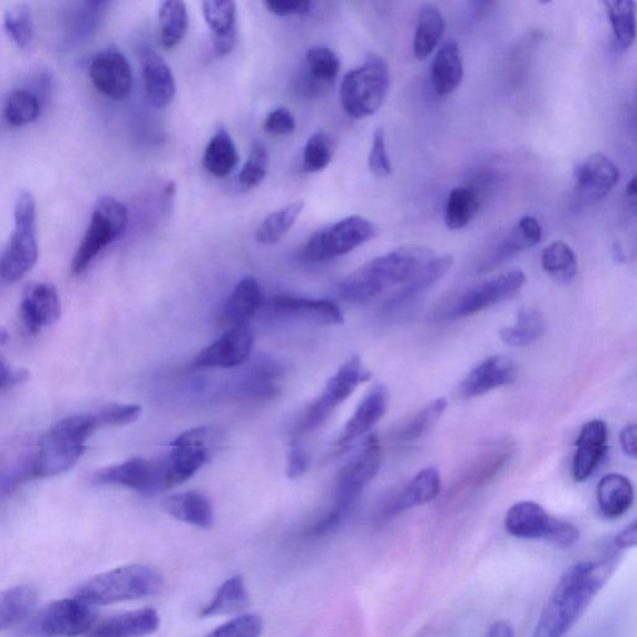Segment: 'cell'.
<instances>
[{"mask_svg":"<svg viewBox=\"0 0 637 637\" xmlns=\"http://www.w3.org/2000/svg\"><path fill=\"white\" fill-rule=\"evenodd\" d=\"M619 553L607 555L599 562L572 566L549 597L532 637H565L609 581L619 563Z\"/></svg>","mask_w":637,"mask_h":637,"instance_id":"1","label":"cell"},{"mask_svg":"<svg viewBox=\"0 0 637 637\" xmlns=\"http://www.w3.org/2000/svg\"><path fill=\"white\" fill-rule=\"evenodd\" d=\"M435 253L423 247H401L364 264L340 283V297L349 302L362 304L374 299L390 287L413 280Z\"/></svg>","mask_w":637,"mask_h":637,"instance_id":"2","label":"cell"},{"mask_svg":"<svg viewBox=\"0 0 637 637\" xmlns=\"http://www.w3.org/2000/svg\"><path fill=\"white\" fill-rule=\"evenodd\" d=\"M99 428L95 413L62 420L39 443L34 474L38 477H53L67 473L81 459L87 440Z\"/></svg>","mask_w":637,"mask_h":637,"instance_id":"3","label":"cell"},{"mask_svg":"<svg viewBox=\"0 0 637 637\" xmlns=\"http://www.w3.org/2000/svg\"><path fill=\"white\" fill-rule=\"evenodd\" d=\"M163 580L152 567L126 565L96 575L76 592V599L91 606L132 602L159 594Z\"/></svg>","mask_w":637,"mask_h":637,"instance_id":"4","label":"cell"},{"mask_svg":"<svg viewBox=\"0 0 637 637\" xmlns=\"http://www.w3.org/2000/svg\"><path fill=\"white\" fill-rule=\"evenodd\" d=\"M371 379L360 357H351L332 375L320 395L304 411L291 429L293 439L316 433L325 426L336 411L354 394L357 389Z\"/></svg>","mask_w":637,"mask_h":637,"instance_id":"5","label":"cell"},{"mask_svg":"<svg viewBox=\"0 0 637 637\" xmlns=\"http://www.w3.org/2000/svg\"><path fill=\"white\" fill-rule=\"evenodd\" d=\"M390 89V68L384 57L371 54L364 64L352 68L340 86L342 109L352 119H365L384 105Z\"/></svg>","mask_w":637,"mask_h":637,"instance_id":"6","label":"cell"},{"mask_svg":"<svg viewBox=\"0 0 637 637\" xmlns=\"http://www.w3.org/2000/svg\"><path fill=\"white\" fill-rule=\"evenodd\" d=\"M382 450L375 437L360 453L339 470L336 481L335 503L326 514L327 521L340 528L354 512L359 498L370 482L379 475Z\"/></svg>","mask_w":637,"mask_h":637,"instance_id":"7","label":"cell"},{"mask_svg":"<svg viewBox=\"0 0 637 637\" xmlns=\"http://www.w3.org/2000/svg\"><path fill=\"white\" fill-rule=\"evenodd\" d=\"M39 257L36 203L33 194H19L14 210V231L2 256L0 278L7 283L21 280L31 272Z\"/></svg>","mask_w":637,"mask_h":637,"instance_id":"8","label":"cell"},{"mask_svg":"<svg viewBox=\"0 0 637 637\" xmlns=\"http://www.w3.org/2000/svg\"><path fill=\"white\" fill-rule=\"evenodd\" d=\"M219 433L212 427L191 428L172 440L170 454L160 459L163 492L189 481L211 459Z\"/></svg>","mask_w":637,"mask_h":637,"instance_id":"9","label":"cell"},{"mask_svg":"<svg viewBox=\"0 0 637 637\" xmlns=\"http://www.w3.org/2000/svg\"><path fill=\"white\" fill-rule=\"evenodd\" d=\"M127 221H129V213L123 202L114 198H103L97 201L91 223L73 259L74 276H82L94 261L120 237Z\"/></svg>","mask_w":637,"mask_h":637,"instance_id":"10","label":"cell"},{"mask_svg":"<svg viewBox=\"0 0 637 637\" xmlns=\"http://www.w3.org/2000/svg\"><path fill=\"white\" fill-rule=\"evenodd\" d=\"M375 235V225L361 215H350L311 234L299 253L302 262L320 263L357 250Z\"/></svg>","mask_w":637,"mask_h":637,"instance_id":"11","label":"cell"},{"mask_svg":"<svg viewBox=\"0 0 637 637\" xmlns=\"http://www.w3.org/2000/svg\"><path fill=\"white\" fill-rule=\"evenodd\" d=\"M506 531L521 539H544L560 548H572L580 542V529L549 514L534 502H519L511 507L505 519Z\"/></svg>","mask_w":637,"mask_h":637,"instance_id":"12","label":"cell"},{"mask_svg":"<svg viewBox=\"0 0 637 637\" xmlns=\"http://www.w3.org/2000/svg\"><path fill=\"white\" fill-rule=\"evenodd\" d=\"M95 624L94 606L74 597L46 606L36 617L33 630L45 637H77L91 633Z\"/></svg>","mask_w":637,"mask_h":637,"instance_id":"13","label":"cell"},{"mask_svg":"<svg viewBox=\"0 0 637 637\" xmlns=\"http://www.w3.org/2000/svg\"><path fill=\"white\" fill-rule=\"evenodd\" d=\"M525 274L511 270L468 289L447 312L449 319H463L476 316L497 304L517 296L523 288Z\"/></svg>","mask_w":637,"mask_h":637,"instance_id":"14","label":"cell"},{"mask_svg":"<svg viewBox=\"0 0 637 637\" xmlns=\"http://www.w3.org/2000/svg\"><path fill=\"white\" fill-rule=\"evenodd\" d=\"M263 307L268 317L279 321L325 327L344 322V314L330 300L276 296L264 301Z\"/></svg>","mask_w":637,"mask_h":637,"instance_id":"15","label":"cell"},{"mask_svg":"<svg viewBox=\"0 0 637 637\" xmlns=\"http://www.w3.org/2000/svg\"><path fill=\"white\" fill-rule=\"evenodd\" d=\"M94 482L129 488L146 496L163 492L159 459L132 458L120 465L106 467L97 470L94 475Z\"/></svg>","mask_w":637,"mask_h":637,"instance_id":"16","label":"cell"},{"mask_svg":"<svg viewBox=\"0 0 637 637\" xmlns=\"http://www.w3.org/2000/svg\"><path fill=\"white\" fill-rule=\"evenodd\" d=\"M254 338L248 327L227 329L193 359L195 369H235L247 364Z\"/></svg>","mask_w":637,"mask_h":637,"instance_id":"17","label":"cell"},{"mask_svg":"<svg viewBox=\"0 0 637 637\" xmlns=\"http://www.w3.org/2000/svg\"><path fill=\"white\" fill-rule=\"evenodd\" d=\"M284 372L278 360L259 357L235 380L233 395L251 403H266L279 394Z\"/></svg>","mask_w":637,"mask_h":637,"instance_id":"18","label":"cell"},{"mask_svg":"<svg viewBox=\"0 0 637 637\" xmlns=\"http://www.w3.org/2000/svg\"><path fill=\"white\" fill-rule=\"evenodd\" d=\"M91 77L96 91L113 100H123L131 94L132 67L120 52L97 54L91 65Z\"/></svg>","mask_w":637,"mask_h":637,"instance_id":"19","label":"cell"},{"mask_svg":"<svg viewBox=\"0 0 637 637\" xmlns=\"http://www.w3.org/2000/svg\"><path fill=\"white\" fill-rule=\"evenodd\" d=\"M21 317L32 335L55 325L62 317V302L51 283H34L26 287L21 302Z\"/></svg>","mask_w":637,"mask_h":637,"instance_id":"20","label":"cell"},{"mask_svg":"<svg viewBox=\"0 0 637 637\" xmlns=\"http://www.w3.org/2000/svg\"><path fill=\"white\" fill-rule=\"evenodd\" d=\"M517 378L512 359L493 355L479 362L459 386V396L466 400L488 394L496 389L511 385Z\"/></svg>","mask_w":637,"mask_h":637,"instance_id":"21","label":"cell"},{"mask_svg":"<svg viewBox=\"0 0 637 637\" xmlns=\"http://www.w3.org/2000/svg\"><path fill=\"white\" fill-rule=\"evenodd\" d=\"M572 474L577 484L590 479L607 453V426L603 420L586 423L575 444Z\"/></svg>","mask_w":637,"mask_h":637,"instance_id":"22","label":"cell"},{"mask_svg":"<svg viewBox=\"0 0 637 637\" xmlns=\"http://www.w3.org/2000/svg\"><path fill=\"white\" fill-rule=\"evenodd\" d=\"M619 179V169L603 153L591 155L575 170L576 191L585 199H604Z\"/></svg>","mask_w":637,"mask_h":637,"instance_id":"23","label":"cell"},{"mask_svg":"<svg viewBox=\"0 0 637 637\" xmlns=\"http://www.w3.org/2000/svg\"><path fill=\"white\" fill-rule=\"evenodd\" d=\"M389 407V392L384 385H376L369 391L350 417L336 440V446L347 447L370 433L379 421L385 416Z\"/></svg>","mask_w":637,"mask_h":637,"instance_id":"24","label":"cell"},{"mask_svg":"<svg viewBox=\"0 0 637 637\" xmlns=\"http://www.w3.org/2000/svg\"><path fill=\"white\" fill-rule=\"evenodd\" d=\"M453 264L454 257L449 256V254L435 257L418 276L406 283L403 289L399 290L385 302L382 311H384L386 317L397 316L399 312L414 306V302L421 296H424L427 290L435 287L436 283L446 276Z\"/></svg>","mask_w":637,"mask_h":637,"instance_id":"25","label":"cell"},{"mask_svg":"<svg viewBox=\"0 0 637 637\" xmlns=\"http://www.w3.org/2000/svg\"><path fill=\"white\" fill-rule=\"evenodd\" d=\"M261 286L253 277L243 278L225 300L220 314L221 326L225 329L247 327L263 308Z\"/></svg>","mask_w":637,"mask_h":637,"instance_id":"26","label":"cell"},{"mask_svg":"<svg viewBox=\"0 0 637 637\" xmlns=\"http://www.w3.org/2000/svg\"><path fill=\"white\" fill-rule=\"evenodd\" d=\"M542 224L533 215H524L509 232L495 251L482 262L479 272H489L542 241Z\"/></svg>","mask_w":637,"mask_h":637,"instance_id":"27","label":"cell"},{"mask_svg":"<svg viewBox=\"0 0 637 637\" xmlns=\"http://www.w3.org/2000/svg\"><path fill=\"white\" fill-rule=\"evenodd\" d=\"M205 23L211 29L212 51L215 56H225L233 51L237 39V6L224 0L202 3Z\"/></svg>","mask_w":637,"mask_h":637,"instance_id":"28","label":"cell"},{"mask_svg":"<svg viewBox=\"0 0 637 637\" xmlns=\"http://www.w3.org/2000/svg\"><path fill=\"white\" fill-rule=\"evenodd\" d=\"M440 476L434 467H426L391 498L385 508V514H397L407 509L433 502L440 492Z\"/></svg>","mask_w":637,"mask_h":637,"instance_id":"29","label":"cell"},{"mask_svg":"<svg viewBox=\"0 0 637 637\" xmlns=\"http://www.w3.org/2000/svg\"><path fill=\"white\" fill-rule=\"evenodd\" d=\"M142 75L147 99L157 109H164L174 99L176 81L171 67L156 52H146L142 56Z\"/></svg>","mask_w":637,"mask_h":637,"instance_id":"30","label":"cell"},{"mask_svg":"<svg viewBox=\"0 0 637 637\" xmlns=\"http://www.w3.org/2000/svg\"><path fill=\"white\" fill-rule=\"evenodd\" d=\"M160 624L156 611H135L95 624L89 637H146L159 630Z\"/></svg>","mask_w":637,"mask_h":637,"instance_id":"31","label":"cell"},{"mask_svg":"<svg viewBox=\"0 0 637 637\" xmlns=\"http://www.w3.org/2000/svg\"><path fill=\"white\" fill-rule=\"evenodd\" d=\"M464 78V57L454 39L445 42L431 66V82L438 96L453 94Z\"/></svg>","mask_w":637,"mask_h":637,"instance_id":"32","label":"cell"},{"mask_svg":"<svg viewBox=\"0 0 637 637\" xmlns=\"http://www.w3.org/2000/svg\"><path fill=\"white\" fill-rule=\"evenodd\" d=\"M164 511L183 523L201 529L213 525L214 513L210 499L200 492H183L166 498Z\"/></svg>","mask_w":637,"mask_h":637,"instance_id":"33","label":"cell"},{"mask_svg":"<svg viewBox=\"0 0 637 637\" xmlns=\"http://www.w3.org/2000/svg\"><path fill=\"white\" fill-rule=\"evenodd\" d=\"M597 505L604 517L616 519L623 517L634 503V487L629 478L611 474L602 478L596 489Z\"/></svg>","mask_w":637,"mask_h":637,"instance_id":"34","label":"cell"},{"mask_svg":"<svg viewBox=\"0 0 637 637\" xmlns=\"http://www.w3.org/2000/svg\"><path fill=\"white\" fill-rule=\"evenodd\" d=\"M240 162V153L232 136L225 129H220L211 137L203 153V168L214 178L224 179L230 176Z\"/></svg>","mask_w":637,"mask_h":637,"instance_id":"35","label":"cell"},{"mask_svg":"<svg viewBox=\"0 0 637 637\" xmlns=\"http://www.w3.org/2000/svg\"><path fill=\"white\" fill-rule=\"evenodd\" d=\"M445 29V18L438 7L431 3L421 7L414 38V54L418 61H425L434 53Z\"/></svg>","mask_w":637,"mask_h":637,"instance_id":"36","label":"cell"},{"mask_svg":"<svg viewBox=\"0 0 637 637\" xmlns=\"http://www.w3.org/2000/svg\"><path fill=\"white\" fill-rule=\"evenodd\" d=\"M36 603L38 592L33 586L21 585L0 592V633L25 619Z\"/></svg>","mask_w":637,"mask_h":637,"instance_id":"37","label":"cell"},{"mask_svg":"<svg viewBox=\"0 0 637 637\" xmlns=\"http://www.w3.org/2000/svg\"><path fill=\"white\" fill-rule=\"evenodd\" d=\"M545 331L541 312L533 308H522L518 311L516 325L499 331V336L509 347L524 348L541 339Z\"/></svg>","mask_w":637,"mask_h":637,"instance_id":"38","label":"cell"},{"mask_svg":"<svg viewBox=\"0 0 637 637\" xmlns=\"http://www.w3.org/2000/svg\"><path fill=\"white\" fill-rule=\"evenodd\" d=\"M481 201L479 191L466 188V185L450 191L445 209L447 227L454 231L466 227L481 208Z\"/></svg>","mask_w":637,"mask_h":637,"instance_id":"39","label":"cell"},{"mask_svg":"<svg viewBox=\"0 0 637 637\" xmlns=\"http://www.w3.org/2000/svg\"><path fill=\"white\" fill-rule=\"evenodd\" d=\"M250 604V595L246 584L241 576H233L223 583L215 593L212 602L202 611L203 617L229 615L246 609Z\"/></svg>","mask_w":637,"mask_h":637,"instance_id":"40","label":"cell"},{"mask_svg":"<svg viewBox=\"0 0 637 637\" xmlns=\"http://www.w3.org/2000/svg\"><path fill=\"white\" fill-rule=\"evenodd\" d=\"M161 43L164 47L178 46L188 33L190 17L188 7L179 0L162 2L159 9Z\"/></svg>","mask_w":637,"mask_h":637,"instance_id":"41","label":"cell"},{"mask_svg":"<svg viewBox=\"0 0 637 637\" xmlns=\"http://www.w3.org/2000/svg\"><path fill=\"white\" fill-rule=\"evenodd\" d=\"M302 210L304 203L298 201L267 215L258 225L257 241L264 246L278 243L296 224Z\"/></svg>","mask_w":637,"mask_h":637,"instance_id":"42","label":"cell"},{"mask_svg":"<svg viewBox=\"0 0 637 637\" xmlns=\"http://www.w3.org/2000/svg\"><path fill=\"white\" fill-rule=\"evenodd\" d=\"M542 267L554 280L571 283L577 273L574 251L562 241L553 242L542 253Z\"/></svg>","mask_w":637,"mask_h":637,"instance_id":"43","label":"cell"},{"mask_svg":"<svg viewBox=\"0 0 637 637\" xmlns=\"http://www.w3.org/2000/svg\"><path fill=\"white\" fill-rule=\"evenodd\" d=\"M605 7L617 45L629 49L636 39V3L633 0H607Z\"/></svg>","mask_w":637,"mask_h":637,"instance_id":"44","label":"cell"},{"mask_svg":"<svg viewBox=\"0 0 637 637\" xmlns=\"http://www.w3.org/2000/svg\"><path fill=\"white\" fill-rule=\"evenodd\" d=\"M447 406L446 399H436L411 418L410 423L400 431L397 438L403 443H414V440L423 438L437 425Z\"/></svg>","mask_w":637,"mask_h":637,"instance_id":"45","label":"cell"},{"mask_svg":"<svg viewBox=\"0 0 637 637\" xmlns=\"http://www.w3.org/2000/svg\"><path fill=\"white\" fill-rule=\"evenodd\" d=\"M41 112V102L34 93L17 91L9 96L4 115L9 125L21 127L35 121Z\"/></svg>","mask_w":637,"mask_h":637,"instance_id":"46","label":"cell"},{"mask_svg":"<svg viewBox=\"0 0 637 637\" xmlns=\"http://www.w3.org/2000/svg\"><path fill=\"white\" fill-rule=\"evenodd\" d=\"M4 29L9 38L19 47L26 49L34 38V23L31 9L26 4H15L4 15Z\"/></svg>","mask_w":637,"mask_h":637,"instance_id":"47","label":"cell"},{"mask_svg":"<svg viewBox=\"0 0 637 637\" xmlns=\"http://www.w3.org/2000/svg\"><path fill=\"white\" fill-rule=\"evenodd\" d=\"M332 140L329 134L318 131L309 137L302 151V169L309 173L326 170L332 160Z\"/></svg>","mask_w":637,"mask_h":637,"instance_id":"48","label":"cell"},{"mask_svg":"<svg viewBox=\"0 0 637 637\" xmlns=\"http://www.w3.org/2000/svg\"><path fill=\"white\" fill-rule=\"evenodd\" d=\"M307 65L312 81L331 83L340 72V61L335 51L328 46L317 45L307 53Z\"/></svg>","mask_w":637,"mask_h":637,"instance_id":"49","label":"cell"},{"mask_svg":"<svg viewBox=\"0 0 637 637\" xmlns=\"http://www.w3.org/2000/svg\"><path fill=\"white\" fill-rule=\"evenodd\" d=\"M269 169V153L262 142H254L246 163L240 172L238 181L242 189L252 190L266 180Z\"/></svg>","mask_w":637,"mask_h":637,"instance_id":"50","label":"cell"},{"mask_svg":"<svg viewBox=\"0 0 637 637\" xmlns=\"http://www.w3.org/2000/svg\"><path fill=\"white\" fill-rule=\"evenodd\" d=\"M263 623L257 615H242L212 631L208 637H259Z\"/></svg>","mask_w":637,"mask_h":637,"instance_id":"51","label":"cell"},{"mask_svg":"<svg viewBox=\"0 0 637 637\" xmlns=\"http://www.w3.org/2000/svg\"><path fill=\"white\" fill-rule=\"evenodd\" d=\"M141 406L139 405H107L96 411V417L99 420L100 427L126 426L136 423L141 416Z\"/></svg>","mask_w":637,"mask_h":637,"instance_id":"52","label":"cell"},{"mask_svg":"<svg viewBox=\"0 0 637 637\" xmlns=\"http://www.w3.org/2000/svg\"><path fill=\"white\" fill-rule=\"evenodd\" d=\"M369 169L375 178L384 179L392 172V166L386 147V136L384 129H376L372 136V145L369 155Z\"/></svg>","mask_w":637,"mask_h":637,"instance_id":"53","label":"cell"},{"mask_svg":"<svg viewBox=\"0 0 637 637\" xmlns=\"http://www.w3.org/2000/svg\"><path fill=\"white\" fill-rule=\"evenodd\" d=\"M263 127L264 131L273 136H289L296 131L297 123L289 110L279 107L268 114Z\"/></svg>","mask_w":637,"mask_h":637,"instance_id":"54","label":"cell"},{"mask_svg":"<svg viewBox=\"0 0 637 637\" xmlns=\"http://www.w3.org/2000/svg\"><path fill=\"white\" fill-rule=\"evenodd\" d=\"M263 4L272 14L283 18L306 15L312 6L308 0H268Z\"/></svg>","mask_w":637,"mask_h":637,"instance_id":"55","label":"cell"},{"mask_svg":"<svg viewBox=\"0 0 637 637\" xmlns=\"http://www.w3.org/2000/svg\"><path fill=\"white\" fill-rule=\"evenodd\" d=\"M310 465V457L304 447L293 439L287 457V476L297 479L307 474Z\"/></svg>","mask_w":637,"mask_h":637,"instance_id":"56","label":"cell"},{"mask_svg":"<svg viewBox=\"0 0 637 637\" xmlns=\"http://www.w3.org/2000/svg\"><path fill=\"white\" fill-rule=\"evenodd\" d=\"M637 543V522L627 525L623 531L615 537V551L622 552L624 549L634 548Z\"/></svg>","mask_w":637,"mask_h":637,"instance_id":"57","label":"cell"},{"mask_svg":"<svg viewBox=\"0 0 637 637\" xmlns=\"http://www.w3.org/2000/svg\"><path fill=\"white\" fill-rule=\"evenodd\" d=\"M637 427L635 424L627 425L620 434V444L626 456L636 458L637 456Z\"/></svg>","mask_w":637,"mask_h":637,"instance_id":"58","label":"cell"},{"mask_svg":"<svg viewBox=\"0 0 637 637\" xmlns=\"http://www.w3.org/2000/svg\"><path fill=\"white\" fill-rule=\"evenodd\" d=\"M486 637H516V633L511 624L497 622L489 627Z\"/></svg>","mask_w":637,"mask_h":637,"instance_id":"59","label":"cell"},{"mask_svg":"<svg viewBox=\"0 0 637 637\" xmlns=\"http://www.w3.org/2000/svg\"><path fill=\"white\" fill-rule=\"evenodd\" d=\"M19 380V372H13L8 362L0 358V389L13 384Z\"/></svg>","mask_w":637,"mask_h":637,"instance_id":"60","label":"cell"},{"mask_svg":"<svg viewBox=\"0 0 637 637\" xmlns=\"http://www.w3.org/2000/svg\"><path fill=\"white\" fill-rule=\"evenodd\" d=\"M626 198L629 199L635 204V201H636V178H633L630 183L627 184Z\"/></svg>","mask_w":637,"mask_h":637,"instance_id":"61","label":"cell"},{"mask_svg":"<svg viewBox=\"0 0 637 637\" xmlns=\"http://www.w3.org/2000/svg\"><path fill=\"white\" fill-rule=\"evenodd\" d=\"M614 258H615L616 261L624 262L625 256H624V252H623V250L620 248L619 244H615V247H614Z\"/></svg>","mask_w":637,"mask_h":637,"instance_id":"62","label":"cell"}]
</instances>
